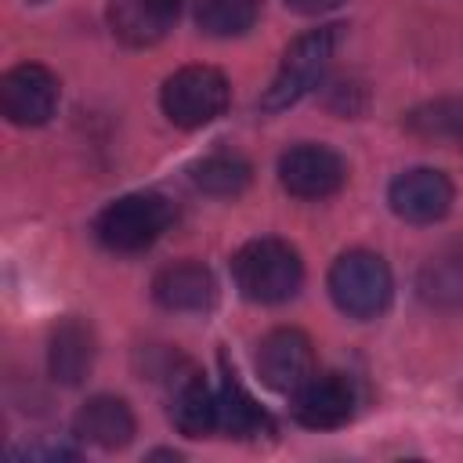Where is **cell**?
<instances>
[{"label":"cell","mask_w":463,"mask_h":463,"mask_svg":"<svg viewBox=\"0 0 463 463\" xmlns=\"http://www.w3.org/2000/svg\"><path fill=\"white\" fill-rule=\"evenodd\" d=\"M232 279L235 289L253 304H282L297 297L304 282V260L300 253L275 235H257L242 242L232 257Z\"/></svg>","instance_id":"cell-1"},{"label":"cell","mask_w":463,"mask_h":463,"mask_svg":"<svg viewBox=\"0 0 463 463\" xmlns=\"http://www.w3.org/2000/svg\"><path fill=\"white\" fill-rule=\"evenodd\" d=\"M336 40H340V25H318V29L300 33L297 40H289L271 83L264 87V94L257 101L260 112H286L300 98H307L315 87H322L326 69L336 51Z\"/></svg>","instance_id":"cell-2"},{"label":"cell","mask_w":463,"mask_h":463,"mask_svg":"<svg viewBox=\"0 0 463 463\" xmlns=\"http://www.w3.org/2000/svg\"><path fill=\"white\" fill-rule=\"evenodd\" d=\"M174 224V206L159 192H127L94 217V239L112 253H145Z\"/></svg>","instance_id":"cell-3"},{"label":"cell","mask_w":463,"mask_h":463,"mask_svg":"<svg viewBox=\"0 0 463 463\" xmlns=\"http://www.w3.org/2000/svg\"><path fill=\"white\" fill-rule=\"evenodd\" d=\"M329 297L333 304L358 322L380 318L394 297V275L387 260L373 250H344L329 268Z\"/></svg>","instance_id":"cell-4"},{"label":"cell","mask_w":463,"mask_h":463,"mask_svg":"<svg viewBox=\"0 0 463 463\" xmlns=\"http://www.w3.org/2000/svg\"><path fill=\"white\" fill-rule=\"evenodd\" d=\"M228 98L232 87L224 72L213 65H181L159 87V109L181 130H199L217 116H224Z\"/></svg>","instance_id":"cell-5"},{"label":"cell","mask_w":463,"mask_h":463,"mask_svg":"<svg viewBox=\"0 0 463 463\" xmlns=\"http://www.w3.org/2000/svg\"><path fill=\"white\" fill-rule=\"evenodd\" d=\"M344 181H347V163L329 145L300 141L279 156V184L293 199H329L344 188Z\"/></svg>","instance_id":"cell-6"},{"label":"cell","mask_w":463,"mask_h":463,"mask_svg":"<svg viewBox=\"0 0 463 463\" xmlns=\"http://www.w3.org/2000/svg\"><path fill=\"white\" fill-rule=\"evenodd\" d=\"M61 83L40 61H18L0 80V112L14 127H43L58 109Z\"/></svg>","instance_id":"cell-7"},{"label":"cell","mask_w":463,"mask_h":463,"mask_svg":"<svg viewBox=\"0 0 463 463\" xmlns=\"http://www.w3.org/2000/svg\"><path fill=\"white\" fill-rule=\"evenodd\" d=\"M253 365H257V376L264 387L289 398L315 373V351H311L307 333H300L293 326H279V329L264 333L257 344Z\"/></svg>","instance_id":"cell-8"},{"label":"cell","mask_w":463,"mask_h":463,"mask_svg":"<svg viewBox=\"0 0 463 463\" xmlns=\"http://www.w3.org/2000/svg\"><path fill=\"white\" fill-rule=\"evenodd\" d=\"M456 188L449 181L445 170L434 166H412L402 170L391 184H387V203L394 210V217H402L405 224H434L452 210Z\"/></svg>","instance_id":"cell-9"},{"label":"cell","mask_w":463,"mask_h":463,"mask_svg":"<svg viewBox=\"0 0 463 463\" xmlns=\"http://www.w3.org/2000/svg\"><path fill=\"white\" fill-rule=\"evenodd\" d=\"M166 376V412L170 423L184 434V438H206L217 430V394L210 391V383L203 380V373L184 362L174 358V365L163 373Z\"/></svg>","instance_id":"cell-10"},{"label":"cell","mask_w":463,"mask_h":463,"mask_svg":"<svg viewBox=\"0 0 463 463\" xmlns=\"http://www.w3.org/2000/svg\"><path fill=\"white\" fill-rule=\"evenodd\" d=\"M289 412L307 430H333L354 416V387L344 373H311L293 394Z\"/></svg>","instance_id":"cell-11"},{"label":"cell","mask_w":463,"mask_h":463,"mask_svg":"<svg viewBox=\"0 0 463 463\" xmlns=\"http://www.w3.org/2000/svg\"><path fill=\"white\" fill-rule=\"evenodd\" d=\"M152 300L163 311L206 315L217 304V279L199 260H174L152 279Z\"/></svg>","instance_id":"cell-12"},{"label":"cell","mask_w":463,"mask_h":463,"mask_svg":"<svg viewBox=\"0 0 463 463\" xmlns=\"http://www.w3.org/2000/svg\"><path fill=\"white\" fill-rule=\"evenodd\" d=\"M94 354H98V340L87 318L80 315H65L51 326L47 336V373L54 383L61 387H80L87 380V373L94 369Z\"/></svg>","instance_id":"cell-13"},{"label":"cell","mask_w":463,"mask_h":463,"mask_svg":"<svg viewBox=\"0 0 463 463\" xmlns=\"http://www.w3.org/2000/svg\"><path fill=\"white\" fill-rule=\"evenodd\" d=\"M134 430H137L134 409L116 394H90L72 416V434L83 445L101 449V452L127 449L134 441Z\"/></svg>","instance_id":"cell-14"},{"label":"cell","mask_w":463,"mask_h":463,"mask_svg":"<svg viewBox=\"0 0 463 463\" xmlns=\"http://www.w3.org/2000/svg\"><path fill=\"white\" fill-rule=\"evenodd\" d=\"M184 0H109V29L123 47H156L177 22Z\"/></svg>","instance_id":"cell-15"},{"label":"cell","mask_w":463,"mask_h":463,"mask_svg":"<svg viewBox=\"0 0 463 463\" xmlns=\"http://www.w3.org/2000/svg\"><path fill=\"white\" fill-rule=\"evenodd\" d=\"M217 430H224L228 438H242V441L271 434V416L239 383V376L228 369V362H224V380H221V391H217Z\"/></svg>","instance_id":"cell-16"},{"label":"cell","mask_w":463,"mask_h":463,"mask_svg":"<svg viewBox=\"0 0 463 463\" xmlns=\"http://www.w3.org/2000/svg\"><path fill=\"white\" fill-rule=\"evenodd\" d=\"M250 177H253V166L235 152H210V156H203L188 166V181L199 192L221 195V199H232V195L246 192Z\"/></svg>","instance_id":"cell-17"},{"label":"cell","mask_w":463,"mask_h":463,"mask_svg":"<svg viewBox=\"0 0 463 463\" xmlns=\"http://www.w3.org/2000/svg\"><path fill=\"white\" fill-rule=\"evenodd\" d=\"M264 0H195V25L206 36H242L257 14H260Z\"/></svg>","instance_id":"cell-18"},{"label":"cell","mask_w":463,"mask_h":463,"mask_svg":"<svg viewBox=\"0 0 463 463\" xmlns=\"http://www.w3.org/2000/svg\"><path fill=\"white\" fill-rule=\"evenodd\" d=\"M405 127L427 141H463V101L438 98L405 116Z\"/></svg>","instance_id":"cell-19"},{"label":"cell","mask_w":463,"mask_h":463,"mask_svg":"<svg viewBox=\"0 0 463 463\" xmlns=\"http://www.w3.org/2000/svg\"><path fill=\"white\" fill-rule=\"evenodd\" d=\"M420 297L434 307L463 304V257H438L420 275Z\"/></svg>","instance_id":"cell-20"},{"label":"cell","mask_w":463,"mask_h":463,"mask_svg":"<svg viewBox=\"0 0 463 463\" xmlns=\"http://www.w3.org/2000/svg\"><path fill=\"white\" fill-rule=\"evenodd\" d=\"M282 4L293 14H326V11H336L344 0H282Z\"/></svg>","instance_id":"cell-21"}]
</instances>
